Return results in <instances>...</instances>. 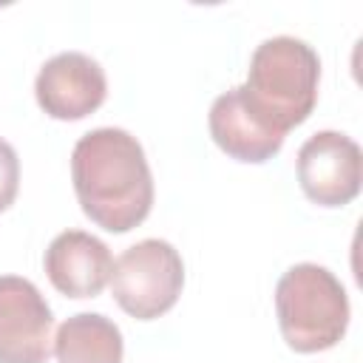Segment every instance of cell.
Segmentation results:
<instances>
[{"label":"cell","instance_id":"6da1fadb","mask_svg":"<svg viewBox=\"0 0 363 363\" xmlns=\"http://www.w3.org/2000/svg\"><path fill=\"white\" fill-rule=\"evenodd\" d=\"M71 179L82 213L108 233L139 227L153 207V176L136 136L96 128L71 153Z\"/></svg>","mask_w":363,"mask_h":363},{"label":"cell","instance_id":"7a4b0ae2","mask_svg":"<svg viewBox=\"0 0 363 363\" xmlns=\"http://www.w3.org/2000/svg\"><path fill=\"white\" fill-rule=\"evenodd\" d=\"M318 79L320 60L315 48L298 37L278 34L252 51L241 91L250 108L284 136L312 113L318 102Z\"/></svg>","mask_w":363,"mask_h":363},{"label":"cell","instance_id":"3957f363","mask_svg":"<svg viewBox=\"0 0 363 363\" xmlns=\"http://www.w3.org/2000/svg\"><path fill=\"white\" fill-rule=\"evenodd\" d=\"M275 315L284 340L301 352L332 349L349 326V298L343 284L320 264L289 267L275 286Z\"/></svg>","mask_w":363,"mask_h":363},{"label":"cell","instance_id":"277c9868","mask_svg":"<svg viewBox=\"0 0 363 363\" xmlns=\"http://www.w3.org/2000/svg\"><path fill=\"white\" fill-rule=\"evenodd\" d=\"M184 286V264L173 244L145 238L128 247L111 272L113 301L136 320H153L173 309Z\"/></svg>","mask_w":363,"mask_h":363},{"label":"cell","instance_id":"5b68a950","mask_svg":"<svg viewBox=\"0 0 363 363\" xmlns=\"http://www.w3.org/2000/svg\"><path fill=\"white\" fill-rule=\"evenodd\" d=\"M363 156L354 139L340 130H318L298 150V182L309 201L343 207L360 193Z\"/></svg>","mask_w":363,"mask_h":363},{"label":"cell","instance_id":"8992f818","mask_svg":"<svg viewBox=\"0 0 363 363\" xmlns=\"http://www.w3.org/2000/svg\"><path fill=\"white\" fill-rule=\"evenodd\" d=\"M54 318L40 289L20 275H0V363H45Z\"/></svg>","mask_w":363,"mask_h":363},{"label":"cell","instance_id":"52a82bcc","mask_svg":"<svg viewBox=\"0 0 363 363\" xmlns=\"http://www.w3.org/2000/svg\"><path fill=\"white\" fill-rule=\"evenodd\" d=\"M37 105L54 119H82L94 113L108 94L102 65L82 51H62L40 68L34 79Z\"/></svg>","mask_w":363,"mask_h":363},{"label":"cell","instance_id":"ba28073f","mask_svg":"<svg viewBox=\"0 0 363 363\" xmlns=\"http://www.w3.org/2000/svg\"><path fill=\"white\" fill-rule=\"evenodd\" d=\"M45 275L68 298H94L111 281L113 258L105 241L85 230L60 233L45 250Z\"/></svg>","mask_w":363,"mask_h":363},{"label":"cell","instance_id":"9c48e42d","mask_svg":"<svg viewBox=\"0 0 363 363\" xmlns=\"http://www.w3.org/2000/svg\"><path fill=\"white\" fill-rule=\"evenodd\" d=\"M210 136L213 142L233 159L238 162H252L261 164L267 159H272L281 145L284 136L278 130H272L244 99L241 85L224 91L221 96H216V102L210 105Z\"/></svg>","mask_w":363,"mask_h":363},{"label":"cell","instance_id":"30bf717a","mask_svg":"<svg viewBox=\"0 0 363 363\" xmlns=\"http://www.w3.org/2000/svg\"><path fill=\"white\" fill-rule=\"evenodd\" d=\"M122 332L99 312H79L60 323L54 354L60 363H122Z\"/></svg>","mask_w":363,"mask_h":363},{"label":"cell","instance_id":"8fae6325","mask_svg":"<svg viewBox=\"0 0 363 363\" xmlns=\"http://www.w3.org/2000/svg\"><path fill=\"white\" fill-rule=\"evenodd\" d=\"M20 187V159L14 147L0 136V213L11 207Z\"/></svg>","mask_w":363,"mask_h":363}]
</instances>
